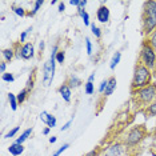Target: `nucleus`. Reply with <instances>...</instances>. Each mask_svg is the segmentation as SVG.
<instances>
[{
  "label": "nucleus",
  "mask_w": 156,
  "mask_h": 156,
  "mask_svg": "<svg viewBox=\"0 0 156 156\" xmlns=\"http://www.w3.org/2000/svg\"><path fill=\"white\" fill-rule=\"evenodd\" d=\"M127 150H128V147L124 144V141L123 143L122 141H118V143H113L109 145L107 150L104 151L103 156H124Z\"/></svg>",
  "instance_id": "obj_7"
},
{
  "label": "nucleus",
  "mask_w": 156,
  "mask_h": 156,
  "mask_svg": "<svg viewBox=\"0 0 156 156\" xmlns=\"http://www.w3.org/2000/svg\"><path fill=\"white\" fill-rule=\"evenodd\" d=\"M28 94H30V91H28L27 88H23V90L16 95V98H17V103H19V104H23V103L26 101V99H27V96H28Z\"/></svg>",
  "instance_id": "obj_21"
},
{
  "label": "nucleus",
  "mask_w": 156,
  "mask_h": 156,
  "mask_svg": "<svg viewBox=\"0 0 156 156\" xmlns=\"http://www.w3.org/2000/svg\"><path fill=\"white\" fill-rule=\"evenodd\" d=\"M44 48H45V43H44L43 40H41V41H40V44H39V49H40V54H43Z\"/></svg>",
  "instance_id": "obj_40"
},
{
  "label": "nucleus",
  "mask_w": 156,
  "mask_h": 156,
  "mask_svg": "<svg viewBox=\"0 0 156 156\" xmlns=\"http://www.w3.org/2000/svg\"><path fill=\"white\" fill-rule=\"evenodd\" d=\"M43 0H37V2H35L34 3V9H32V12H30V16H34V15H36V13L39 12V9H40V7L43 5Z\"/></svg>",
  "instance_id": "obj_26"
},
{
  "label": "nucleus",
  "mask_w": 156,
  "mask_h": 156,
  "mask_svg": "<svg viewBox=\"0 0 156 156\" xmlns=\"http://www.w3.org/2000/svg\"><path fill=\"white\" fill-rule=\"evenodd\" d=\"M140 63H143L145 67H148L152 69L156 66V52L155 49L151 47V44L148 43V40H144L141 44L140 49Z\"/></svg>",
  "instance_id": "obj_6"
},
{
  "label": "nucleus",
  "mask_w": 156,
  "mask_h": 156,
  "mask_svg": "<svg viewBox=\"0 0 156 156\" xmlns=\"http://www.w3.org/2000/svg\"><path fill=\"white\" fill-rule=\"evenodd\" d=\"M77 15L81 17V20H83L84 26L87 27H91V22H90V15H88V12L86 9H77Z\"/></svg>",
  "instance_id": "obj_19"
},
{
  "label": "nucleus",
  "mask_w": 156,
  "mask_h": 156,
  "mask_svg": "<svg viewBox=\"0 0 156 156\" xmlns=\"http://www.w3.org/2000/svg\"><path fill=\"white\" fill-rule=\"evenodd\" d=\"M107 84H108V79L101 80L100 86H99V92H100V94L104 95V91H105V88H107Z\"/></svg>",
  "instance_id": "obj_33"
},
{
  "label": "nucleus",
  "mask_w": 156,
  "mask_h": 156,
  "mask_svg": "<svg viewBox=\"0 0 156 156\" xmlns=\"http://www.w3.org/2000/svg\"><path fill=\"white\" fill-rule=\"evenodd\" d=\"M12 11L15 12L17 16H22V17H23V16H26V9H24L23 7H13Z\"/></svg>",
  "instance_id": "obj_31"
},
{
  "label": "nucleus",
  "mask_w": 156,
  "mask_h": 156,
  "mask_svg": "<svg viewBox=\"0 0 156 156\" xmlns=\"http://www.w3.org/2000/svg\"><path fill=\"white\" fill-rule=\"evenodd\" d=\"M66 60V52L63 51V49H59V52L56 54V62L59 63V64H63Z\"/></svg>",
  "instance_id": "obj_28"
},
{
  "label": "nucleus",
  "mask_w": 156,
  "mask_h": 156,
  "mask_svg": "<svg viewBox=\"0 0 156 156\" xmlns=\"http://www.w3.org/2000/svg\"><path fill=\"white\" fill-rule=\"evenodd\" d=\"M132 100L137 108H147L156 100V84L151 83L150 86L137 91H132Z\"/></svg>",
  "instance_id": "obj_3"
},
{
  "label": "nucleus",
  "mask_w": 156,
  "mask_h": 156,
  "mask_svg": "<svg viewBox=\"0 0 156 156\" xmlns=\"http://www.w3.org/2000/svg\"><path fill=\"white\" fill-rule=\"evenodd\" d=\"M116 86H118V80H116L115 76H111L108 77V84H107V88H105L104 91V96H111V95L113 94V91L116 90Z\"/></svg>",
  "instance_id": "obj_12"
},
{
  "label": "nucleus",
  "mask_w": 156,
  "mask_h": 156,
  "mask_svg": "<svg viewBox=\"0 0 156 156\" xmlns=\"http://www.w3.org/2000/svg\"><path fill=\"white\" fill-rule=\"evenodd\" d=\"M32 127H31V128H27L26 131H23V133L20 135L19 137H16V140H15V143H17V144H23L24 141H26L28 137L31 136V133H32Z\"/></svg>",
  "instance_id": "obj_17"
},
{
  "label": "nucleus",
  "mask_w": 156,
  "mask_h": 156,
  "mask_svg": "<svg viewBox=\"0 0 156 156\" xmlns=\"http://www.w3.org/2000/svg\"><path fill=\"white\" fill-rule=\"evenodd\" d=\"M144 115H145V118H147V119L156 116V100L152 103L150 107H147V108L144 109Z\"/></svg>",
  "instance_id": "obj_18"
},
{
  "label": "nucleus",
  "mask_w": 156,
  "mask_h": 156,
  "mask_svg": "<svg viewBox=\"0 0 156 156\" xmlns=\"http://www.w3.org/2000/svg\"><path fill=\"white\" fill-rule=\"evenodd\" d=\"M49 131H51V128H49V127H45V128L43 129V135H48Z\"/></svg>",
  "instance_id": "obj_43"
},
{
  "label": "nucleus",
  "mask_w": 156,
  "mask_h": 156,
  "mask_svg": "<svg viewBox=\"0 0 156 156\" xmlns=\"http://www.w3.org/2000/svg\"><path fill=\"white\" fill-rule=\"evenodd\" d=\"M8 152L12 156H20L24 152V145L23 144H17V143H12L8 147Z\"/></svg>",
  "instance_id": "obj_13"
},
{
  "label": "nucleus",
  "mask_w": 156,
  "mask_h": 156,
  "mask_svg": "<svg viewBox=\"0 0 156 156\" xmlns=\"http://www.w3.org/2000/svg\"><path fill=\"white\" fill-rule=\"evenodd\" d=\"M35 56V47L32 43H24L22 44V51H20V59L30 60Z\"/></svg>",
  "instance_id": "obj_8"
},
{
  "label": "nucleus",
  "mask_w": 156,
  "mask_h": 156,
  "mask_svg": "<svg viewBox=\"0 0 156 156\" xmlns=\"http://www.w3.org/2000/svg\"><path fill=\"white\" fill-rule=\"evenodd\" d=\"M87 0H80V2H79V5H77V8L76 9H84V8H86V5H87Z\"/></svg>",
  "instance_id": "obj_37"
},
{
  "label": "nucleus",
  "mask_w": 156,
  "mask_h": 156,
  "mask_svg": "<svg viewBox=\"0 0 156 156\" xmlns=\"http://www.w3.org/2000/svg\"><path fill=\"white\" fill-rule=\"evenodd\" d=\"M99 155H100V150H98V148H96V150L90 151L88 154H86L84 156H99Z\"/></svg>",
  "instance_id": "obj_35"
},
{
  "label": "nucleus",
  "mask_w": 156,
  "mask_h": 156,
  "mask_svg": "<svg viewBox=\"0 0 156 156\" xmlns=\"http://www.w3.org/2000/svg\"><path fill=\"white\" fill-rule=\"evenodd\" d=\"M19 129H20V127H15V128H12V129L9 131L8 133L5 135L4 137H7V139H11V137H13V136H15V135H16L17 132H19Z\"/></svg>",
  "instance_id": "obj_32"
},
{
  "label": "nucleus",
  "mask_w": 156,
  "mask_h": 156,
  "mask_svg": "<svg viewBox=\"0 0 156 156\" xmlns=\"http://www.w3.org/2000/svg\"><path fill=\"white\" fill-rule=\"evenodd\" d=\"M94 80H95V72H94V73H91V75L88 76L87 81H91V83H94Z\"/></svg>",
  "instance_id": "obj_42"
},
{
  "label": "nucleus",
  "mask_w": 156,
  "mask_h": 156,
  "mask_svg": "<svg viewBox=\"0 0 156 156\" xmlns=\"http://www.w3.org/2000/svg\"><path fill=\"white\" fill-rule=\"evenodd\" d=\"M91 32L92 35H94L96 39H100L101 37V31H100V28H99L95 23H91Z\"/></svg>",
  "instance_id": "obj_23"
},
{
  "label": "nucleus",
  "mask_w": 156,
  "mask_h": 156,
  "mask_svg": "<svg viewBox=\"0 0 156 156\" xmlns=\"http://www.w3.org/2000/svg\"><path fill=\"white\" fill-rule=\"evenodd\" d=\"M67 148H69V143H64V144L62 145V147L59 148L58 151H55L54 154H52V156H60V155L63 154V152H64V151L67 150Z\"/></svg>",
  "instance_id": "obj_30"
},
{
  "label": "nucleus",
  "mask_w": 156,
  "mask_h": 156,
  "mask_svg": "<svg viewBox=\"0 0 156 156\" xmlns=\"http://www.w3.org/2000/svg\"><path fill=\"white\" fill-rule=\"evenodd\" d=\"M56 140H58V139H56V136H52V137H49V143H51V144L56 143Z\"/></svg>",
  "instance_id": "obj_44"
},
{
  "label": "nucleus",
  "mask_w": 156,
  "mask_h": 156,
  "mask_svg": "<svg viewBox=\"0 0 156 156\" xmlns=\"http://www.w3.org/2000/svg\"><path fill=\"white\" fill-rule=\"evenodd\" d=\"M2 80L5 81V83H13V81H15V76H13V73H11V72H5L2 75Z\"/></svg>",
  "instance_id": "obj_25"
},
{
  "label": "nucleus",
  "mask_w": 156,
  "mask_h": 156,
  "mask_svg": "<svg viewBox=\"0 0 156 156\" xmlns=\"http://www.w3.org/2000/svg\"><path fill=\"white\" fill-rule=\"evenodd\" d=\"M5 68H7V63L4 60H2V62H0V72H2V75L5 73Z\"/></svg>",
  "instance_id": "obj_36"
},
{
  "label": "nucleus",
  "mask_w": 156,
  "mask_h": 156,
  "mask_svg": "<svg viewBox=\"0 0 156 156\" xmlns=\"http://www.w3.org/2000/svg\"><path fill=\"white\" fill-rule=\"evenodd\" d=\"M109 16H111V12H109V8L105 4H101L98 8L96 11V19L100 23H108Z\"/></svg>",
  "instance_id": "obj_9"
},
{
  "label": "nucleus",
  "mask_w": 156,
  "mask_h": 156,
  "mask_svg": "<svg viewBox=\"0 0 156 156\" xmlns=\"http://www.w3.org/2000/svg\"><path fill=\"white\" fill-rule=\"evenodd\" d=\"M120 60H122V52L120 51H116L115 54H113L112 56V59H111V62H109V68H111L112 71L116 68V66L120 63Z\"/></svg>",
  "instance_id": "obj_16"
},
{
  "label": "nucleus",
  "mask_w": 156,
  "mask_h": 156,
  "mask_svg": "<svg viewBox=\"0 0 156 156\" xmlns=\"http://www.w3.org/2000/svg\"><path fill=\"white\" fill-rule=\"evenodd\" d=\"M34 87H35V69L32 71V73L30 75V77H28V80H27V83H26V88L30 92L34 90Z\"/></svg>",
  "instance_id": "obj_22"
},
{
  "label": "nucleus",
  "mask_w": 156,
  "mask_h": 156,
  "mask_svg": "<svg viewBox=\"0 0 156 156\" xmlns=\"http://www.w3.org/2000/svg\"><path fill=\"white\" fill-rule=\"evenodd\" d=\"M32 32V27H30V28H27L26 31H23L22 34H20V39H19V43H22L24 44V41H26V39L28 36V34H31Z\"/></svg>",
  "instance_id": "obj_27"
},
{
  "label": "nucleus",
  "mask_w": 156,
  "mask_h": 156,
  "mask_svg": "<svg viewBox=\"0 0 156 156\" xmlns=\"http://www.w3.org/2000/svg\"><path fill=\"white\" fill-rule=\"evenodd\" d=\"M79 2H80V0H69V4L72 5V7H76V8H77V5H79Z\"/></svg>",
  "instance_id": "obj_41"
},
{
  "label": "nucleus",
  "mask_w": 156,
  "mask_h": 156,
  "mask_svg": "<svg viewBox=\"0 0 156 156\" xmlns=\"http://www.w3.org/2000/svg\"><path fill=\"white\" fill-rule=\"evenodd\" d=\"M66 84L71 88V90H72V88H79L81 86V80L77 76H75V75H71L68 77V80H67Z\"/></svg>",
  "instance_id": "obj_15"
},
{
  "label": "nucleus",
  "mask_w": 156,
  "mask_h": 156,
  "mask_svg": "<svg viewBox=\"0 0 156 156\" xmlns=\"http://www.w3.org/2000/svg\"><path fill=\"white\" fill-rule=\"evenodd\" d=\"M86 47H87V54L92 55V43H91L90 37H86Z\"/></svg>",
  "instance_id": "obj_34"
},
{
  "label": "nucleus",
  "mask_w": 156,
  "mask_h": 156,
  "mask_svg": "<svg viewBox=\"0 0 156 156\" xmlns=\"http://www.w3.org/2000/svg\"><path fill=\"white\" fill-rule=\"evenodd\" d=\"M59 52V47L58 45H54L51 51V55H49V59L44 63L43 66V86L44 87H49L52 84V80H54L55 76V68H56V54Z\"/></svg>",
  "instance_id": "obj_4"
},
{
  "label": "nucleus",
  "mask_w": 156,
  "mask_h": 156,
  "mask_svg": "<svg viewBox=\"0 0 156 156\" xmlns=\"http://www.w3.org/2000/svg\"><path fill=\"white\" fill-rule=\"evenodd\" d=\"M59 95L63 98V100H64L66 103H69L71 101V96H72V90L67 86V84H62V86L59 87Z\"/></svg>",
  "instance_id": "obj_11"
},
{
  "label": "nucleus",
  "mask_w": 156,
  "mask_h": 156,
  "mask_svg": "<svg viewBox=\"0 0 156 156\" xmlns=\"http://www.w3.org/2000/svg\"><path fill=\"white\" fill-rule=\"evenodd\" d=\"M71 124H72V120H68V122H67L64 126H63L62 128H60V131H62V132H63V131H67V129H68L69 127H71Z\"/></svg>",
  "instance_id": "obj_38"
},
{
  "label": "nucleus",
  "mask_w": 156,
  "mask_h": 156,
  "mask_svg": "<svg viewBox=\"0 0 156 156\" xmlns=\"http://www.w3.org/2000/svg\"><path fill=\"white\" fill-rule=\"evenodd\" d=\"M51 4H52V5H55V4H58V2H56V0H52Z\"/></svg>",
  "instance_id": "obj_45"
},
{
  "label": "nucleus",
  "mask_w": 156,
  "mask_h": 156,
  "mask_svg": "<svg viewBox=\"0 0 156 156\" xmlns=\"http://www.w3.org/2000/svg\"><path fill=\"white\" fill-rule=\"evenodd\" d=\"M58 11L60 12V13H63V12H64L66 11V4H64V3H59V8H58Z\"/></svg>",
  "instance_id": "obj_39"
},
{
  "label": "nucleus",
  "mask_w": 156,
  "mask_h": 156,
  "mask_svg": "<svg viewBox=\"0 0 156 156\" xmlns=\"http://www.w3.org/2000/svg\"><path fill=\"white\" fill-rule=\"evenodd\" d=\"M40 119L41 122L47 124V127H49V128H54V127H56V118L52 113H48L47 111H43L40 113Z\"/></svg>",
  "instance_id": "obj_10"
},
{
  "label": "nucleus",
  "mask_w": 156,
  "mask_h": 156,
  "mask_svg": "<svg viewBox=\"0 0 156 156\" xmlns=\"http://www.w3.org/2000/svg\"><path fill=\"white\" fill-rule=\"evenodd\" d=\"M148 43L151 44V47L155 49V52H156V31H154L150 36H148Z\"/></svg>",
  "instance_id": "obj_29"
},
{
  "label": "nucleus",
  "mask_w": 156,
  "mask_h": 156,
  "mask_svg": "<svg viewBox=\"0 0 156 156\" xmlns=\"http://www.w3.org/2000/svg\"><path fill=\"white\" fill-rule=\"evenodd\" d=\"M145 135H147V131H145L144 126L132 127V128L126 133L124 144H126L128 148H133V147H136V145H139L141 141L145 139Z\"/></svg>",
  "instance_id": "obj_5"
},
{
  "label": "nucleus",
  "mask_w": 156,
  "mask_h": 156,
  "mask_svg": "<svg viewBox=\"0 0 156 156\" xmlns=\"http://www.w3.org/2000/svg\"><path fill=\"white\" fill-rule=\"evenodd\" d=\"M141 26L145 36L156 31V2L150 0L143 5V16H141Z\"/></svg>",
  "instance_id": "obj_2"
},
{
  "label": "nucleus",
  "mask_w": 156,
  "mask_h": 156,
  "mask_svg": "<svg viewBox=\"0 0 156 156\" xmlns=\"http://www.w3.org/2000/svg\"><path fill=\"white\" fill-rule=\"evenodd\" d=\"M152 80V71L145 67L143 63H136L133 69V76H132V81H131V92L132 91H137L141 88L147 87L151 84Z\"/></svg>",
  "instance_id": "obj_1"
},
{
  "label": "nucleus",
  "mask_w": 156,
  "mask_h": 156,
  "mask_svg": "<svg viewBox=\"0 0 156 156\" xmlns=\"http://www.w3.org/2000/svg\"><path fill=\"white\" fill-rule=\"evenodd\" d=\"M2 56L5 63H11L12 59L15 58V51H13V48H4L2 51Z\"/></svg>",
  "instance_id": "obj_14"
},
{
  "label": "nucleus",
  "mask_w": 156,
  "mask_h": 156,
  "mask_svg": "<svg viewBox=\"0 0 156 156\" xmlns=\"http://www.w3.org/2000/svg\"><path fill=\"white\" fill-rule=\"evenodd\" d=\"M84 92L87 95H92L95 92V84L91 83V81H86V84H84Z\"/></svg>",
  "instance_id": "obj_24"
},
{
  "label": "nucleus",
  "mask_w": 156,
  "mask_h": 156,
  "mask_svg": "<svg viewBox=\"0 0 156 156\" xmlns=\"http://www.w3.org/2000/svg\"><path fill=\"white\" fill-rule=\"evenodd\" d=\"M8 101H9V105H11V109H12V111H16V109H17V105H19L16 95H13L12 92H9V94H8Z\"/></svg>",
  "instance_id": "obj_20"
}]
</instances>
